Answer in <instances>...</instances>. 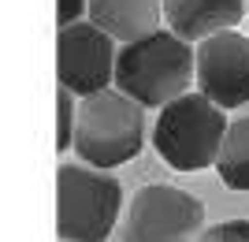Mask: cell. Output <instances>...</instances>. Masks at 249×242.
<instances>
[{
	"mask_svg": "<svg viewBox=\"0 0 249 242\" xmlns=\"http://www.w3.org/2000/svg\"><path fill=\"white\" fill-rule=\"evenodd\" d=\"M197 82V45L175 30H153L126 41L115 60V90L142 108H164Z\"/></svg>",
	"mask_w": 249,
	"mask_h": 242,
	"instance_id": "1",
	"label": "cell"
},
{
	"mask_svg": "<svg viewBox=\"0 0 249 242\" xmlns=\"http://www.w3.org/2000/svg\"><path fill=\"white\" fill-rule=\"evenodd\" d=\"M145 146V108L123 90H101L78 101L74 153L89 168H119Z\"/></svg>",
	"mask_w": 249,
	"mask_h": 242,
	"instance_id": "2",
	"label": "cell"
},
{
	"mask_svg": "<svg viewBox=\"0 0 249 242\" xmlns=\"http://www.w3.org/2000/svg\"><path fill=\"white\" fill-rule=\"evenodd\" d=\"M227 116L223 108L197 93H182L171 105L160 108L153 123V146L175 171H205L219 160L223 138H227Z\"/></svg>",
	"mask_w": 249,
	"mask_h": 242,
	"instance_id": "3",
	"label": "cell"
},
{
	"mask_svg": "<svg viewBox=\"0 0 249 242\" xmlns=\"http://www.w3.org/2000/svg\"><path fill=\"white\" fill-rule=\"evenodd\" d=\"M123 186L112 171L63 164L56 171V235L63 242H104L119 223Z\"/></svg>",
	"mask_w": 249,
	"mask_h": 242,
	"instance_id": "4",
	"label": "cell"
},
{
	"mask_svg": "<svg viewBox=\"0 0 249 242\" xmlns=\"http://www.w3.org/2000/svg\"><path fill=\"white\" fill-rule=\"evenodd\" d=\"M205 231V205L190 190L149 183L130 198L123 242H197Z\"/></svg>",
	"mask_w": 249,
	"mask_h": 242,
	"instance_id": "5",
	"label": "cell"
},
{
	"mask_svg": "<svg viewBox=\"0 0 249 242\" xmlns=\"http://www.w3.org/2000/svg\"><path fill=\"white\" fill-rule=\"evenodd\" d=\"M115 37L104 34L93 19H82L74 26H60L56 37V78L74 97H93L101 90H112L115 82Z\"/></svg>",
	"mask_w": 249,
	"mask_h": 242,
	"instance_id": "6",
	"label": "cell"
},
{
	"mask_svg": "<svg viewBox=\"0 0 249 242\" xmlns=\"http://www.w3.org/2000/svg\"><path fill=\"white\" fill-rule=\"evenodd\" d=\"M197 90L219 108L249 105V37L238 30L197 41Z\"/></svg>",
	"mask_w": 249,
	"mask_h": 242,
	"instance_id": "7",
	"label": "cell"
},
{
	"mask_svg": "<svg viewBox=\"0 0 249 242\" xmlns=\"http://www.w3.org/2000/svg\"><path fill=\"white\" fill-rule=\"evenodd\" d=\"M249 11V0H164V22L186 41H205L212 34L234 30L242 15Z\"/></svg>",
	"mask_w": 249,
	"mask_h": 242,
	"instance_id": "8",
	"label": "cell"
},
{
	"mask_svg": "<svg viewBox=\"0 0 249 242\" xmlns=\"http://www.w3.org/2000/svg\"><path fill=\"white\" fill-rule=\"evenodd\" d=\"M89 19L115 41H138L145 34L160 30L164 22V0H89Z\"/></svg>",
	"mask_w": 249,
	"mask_h": 242,
	"instance_id": "9",
	"label": "cell"
},
{
	"mask_svg": "<svg viewBox=\"0 0 249 242\" xmlns=\"http://www.w3.org/2000/svg\"><path fill=\"white\" fill-rule=\"evenodd\" d=\"M216 175L223 179V186L249 194V116H238L227 127L223 149L216 160Z\"/></svg>",
	"mask_w": 249,
	"mask_h": 242,
	"instance_id": "10",
	"label": "cell"
},
{
	"mask_svg": "<svg viewBox=\"0 0 249 242\" xmlns=\"http://www.w3.org/2000/svg\"><path fill=\"white\" fill-rule=\"evenodd\" d=\"M74 123H78V101H74L71 90L56 93V149H74Z\"/></svg>",
	"mask_w": 249,
	"mask_h": 242,
	"instance_id": "11",
	"label": "cell"
},
{
	"mask_svg": "<svg viewBox=\"0 0 249 242\" xmlns=\"http://www.w3.org/2000/svg\"><path fill=\"white\" fill-rule=\"evenodd\" d=\"M197 242H249V220H223L201 231Z\"/></svg>",
	"mask_w": 249,
	"mask_h": 242,
	"instance_id": "12",
	"label": "cell"
},
{
	"mask_svg": "<svg viewBox=\"0 0 249 242\" xmlns=\"http://www.w3.org/2000/svg\"><path fill=\"white\" fill-rule=\"evenodd\" d=\"M82 15H89V0H56V22L60 26H74V22H82Z\"/></svg>",
	"mask_w": 249,
	"mask_h": 242,
	"instance_id": "13",
	"label": "cell"
}]
</instances>
